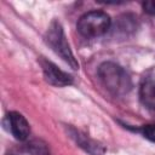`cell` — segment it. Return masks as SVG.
I'll return each instance as SVG.
<instances>
[{"mask_svg": "<svg viewBox=\"0 0 155 155\" xmlns=\"http://www.w3.org/2000/svg\"><path fill=\"white\" fill-rule=\"evenodd\" d=\"M45 41L73 69H79V63L76 62V59L70 50V46L67 41L65 34H64L63 28L59 22L53 21L50 24V27L45 34Z\"/></svg>", "mask_w": 155, "mask_h": 155, "instance_id": "obj_2", "label": "cell"}, {"mask_svg": "<svg viewBox=\"0 0 155 155\" xmlns=\"http://www.w3.org/2000/svg\"><path fill=\"white\" fill-rule=\"evenodd\" d=\"M143 6V10L144 12L149 13V15H155V0H148V1H144L142 4Z\"/></svg>", "mask_w": 155, "mask_h": 155, "instance_id": "obj_10", "label": "cell"}, {"mask_svg": "<svg viewBox=\"0 0 155 155\" xmlns=\"http://www.w3.org/2000/svg\"><path fill=\"white\" fill-rule=\"evenodd\" d=\"M40 64H41V68L44 71V76L48 84L57 86V87H63V86H68V85L73 84V78L68 73L61 70L52 62L41 59Z\"/></svg>", "mask_w": 155, "mask_h": 155, "instance_id": "obj_4", "label": "cell"}, {"mask_svg": "<svg viewBox=\"0 0 155 155\" xmlns=\"http://www.w3.org/2000/svg\"><path fill=\"white\" fill-rule=\"evenodd\" d=\"M139 97L145 107L155 109V78L147 76L142 80L139 87Z\"/></svg>", "mask_w": 155, "mask_h": 155, "instance_id": "obj_7", "label": "cell"}, {"mask_svg": "<svg viewBox=\"0 0 155 155\" xmlns=\"http://www.w3.org/2000/svg\"><path fill=\"white\" fill-rule=\"evenodd\" d=\"M10 130L16 139L18 140H25L30 133V126L27 121V119L17 111H11L7 115Z\"/></svg>", "mask_w": 155, "mask_h": 155, "instance_id": "obj_6", "label": "cell"}, {"mask_svg": "<svg viewBox=\"0 0 155 155\" xmlns=\"http://www.w3.org/2000/svg\"><path fill=\"white\" fill-rule=\"evenodd\" d=\"M139 132L150 142L155 143V125H143L139 128Z\"/></svg>", "mask_w": 155, "mask_h": 155, "instance_id": "obj_9", "label": "cell"}, {"mask_svg": "<svg viewBox=\"0 0 155 155\" xmlns=\"http://www.w3.org/2000/svg\"><path fill=\"white\" fill-rule=\"evenodd\" d=\"M28 150H30V153L33 155H50L47 147L45 144H41L40 142H36V140L28 144Z\"/></svg>", "mask_w": 155, "mask_h": 155, "instance_id": "obj_8", "label": "cell"}, {"mask_svg": "<svg viewBox=\"0 0 155 155\" xmlns=\"http://www.w3.org/2000/svg\"><path fill=\"white\" fill-rule=\"evenodd\" d=\"M98 78L103 86L115 96L127 94L132 88V81L126 70L114 62H104L98 68Z\"/></svg>", "mask_w": 155, "mask_h": 155, "instance_id": "obj_1", "label": "cell"}, {"mask_svg": "<svg viewBox=\"0 0 155 155\" xmlns=\"http://www.w3.org/2000/svg\"><path fill=\"white\" fill-rule=\"evenodd\" d=\"M69 134L75 140V143L90 155H103L105 153V148L101 143L93 140L92 138L84 134L82 132L75 128H69Z\"/></svg>", "mask_w": 155, "mask_h": 155, "instance_id": "obj_5", "label": "cell"}, {"mask_svg": "<svg viewBox=\"0 0 155 155\" xmlns=\"http://www.w3.org/2000/svg\"><path fill=\"white\" fill-rule=\"evenodd\" d=\"M111 25L110 17L103 11H90L80 17L78 21L79 33L87 39L104 35Z\"/></svg>", "mask_w": 155, "mask_h": 155, "instance_id": "obj_3", "label": "cell"}]
</instances>
